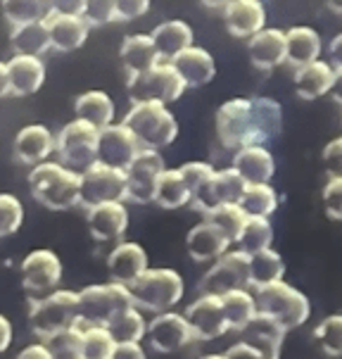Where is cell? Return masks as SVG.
<instances>
[{"instance_id":"60d3db41","label":"cell","mask_w":342,"mask_h":359,"mask_svg":"<svg viewBox=\"0 0 342 359\" xmlns=\"http://www.w3.org/2000/svg\"><path fill=\"white\" fill-rule=\"evenodd\" d=\"M245 219L247 215L240 210V205H217L210 212H205V222H210L231 245L238 243V236L245 226Z\"/></svg>"},{"instance_id":"8992f818","label":"cell","mask_w":342,"mask_h":359,"mask_svg":"<svg viewBox=\"0 0 342 359\" xmlns=\"http://www.w3.org/2000/svg\"><path fill=\"white\" fill-rule=\"evenodd\" d=\"M128 288L117 281L86 285L76 293L78 326H107L121 309L131 307Z\"/></svg>"},{"instance_id":"74e56055","label":"cell","mask_w":342,"mask_h":359,"mask_svg":"<svg viewBox=\"0 0 342 359\" xmlns=\"http://www.w3.org/2000/svg\"><path fill=\"white\" fill-rule=\"evenodd\" d=\"M219 297H221L226 321H228V331H242V326L256 314L254 295L249 293L247 288L228 290V293H224Z\"/></svg>"},{"instance_id":"1f68e13d","label":"cell","mask_w":342,"mask_h":359,"mask_svg":"<svg viewBox=\"0 0 342 359\" xmlns=\"http://www.w3.org/2000/svg\"><path fill=\"white\" fill-rule=\"evenodd\" d=\"M193 27L183 20H169L162 22L155 32L150 34V41L157 50L160 60H171L176 57L181 50L193 46Z\"/></svg>"},{"instance_id":"b9f144b4","label":"cell","mask_w":342,"mask_h":359,"mask_svg":"<svg viewBox=\"0 0 342 359\" xmlns=\"http://www.w3.org/2000/svg\"><path fill=\"white\" fill-rule=\"evenodd\" d=\"M273 243V226L268 217H247L245 226H242L240 236H238V250L245 255L259 252L264 248H271Z\"/></svg>"},{"instance_id":"7dc6e473","label":"cell","mask_w":342,"mask_h":359,"mask_svg":"<svg viewBox=\"0 0 342 359\" xmlns=\"http://www.w3.org/2000/svg\"><path fill=\"white\" fill-rule=\"evenodd\" d=\"M24 224V205L17 196L0 193V238L17 233Z\"/></svg>"},{"instance_id":"836d02e7","label":"cell","mask_w":342,"mask_h":359,"mask_svg":"<svg viewBox=\"0 0 342 359\" xmlns=\"http://www.w3.org/2000/svg\"><path fill=\"white\" fill-rule=\"evenodd\" d=\"M74 112L76 119L88 121L90 126H95L100 131L102 126L114 121L117 107H114V100L109 98L105 90H86V93H81L74 100Z\"/></svg>"},{"instance_id":"f35d334b","label":"cell","mask_w":342,"mask_h":359,"mask_svg":"<svg viewBox=\"0 0 342 359\" xmlns=\"http://www.w3.org/2000/svg\"><path fill=\"white\" fill-rule=\"evenodd\" d=\"M240 210L247 217H268L278 210V193L271 184H247L240 198Z\"/></svg>"},{"instance_id":"5b68a950","label":"cell","mask_w":342,"mask_h":359,"mask_svg":"<svg viewBox=\"0 0 342 359\" xmlns=\"http://www.w3.org/2000/svg\"><path fill=\"white\" fill-rule=\"evenodd\" d=\"M29 324L41 340H48L55 333L78 326V309L74 290H53V293L32 300L29 309Z\"/></svg>"},{"instance_id":"3957f363","label":"cell","mask_w":342,"mask_h":359,"mask_svg":"<svg viewBox=\"0 0 342 359\" xmlns=\"http://www.w3.org/2000/svg\"><path fill=\"white\" fill-rule=\"evenodd\" d=\"M121 124L136 136L140 148L148 150L169 148L179 136V121L171 114V109L164 102L155 100L133 102Z\"/></svg>"},{"instance_id":"9f6ffc18","label":"cell","mask_w":342,"mask_h":359,"mask_svg":"<svg viewBox=\"0 0 342 359\" xmlns=\"http://www.w3.org/2000/svg\"><path fill=\"white\" fill-rule=\"evenodd\" d=\"M50 10L60 15H83V0H50Z\"/></svg>"},{"instance_id":"ac0fdd59","label":"cell","mask_w":342,"mask_h":359,"mask_svg":"<svg viewBox=\"0 0 342 359\" xmlns=\"http://www.w3.org/2000/svg\"><path fill=\"white\" fill-rule=\"evenodd\" d=\"M148 266H150L148 252L136 241H119L112 248V252L107 255L109 276H112V281H117L121 285L133 283Z\"/></svg>"},{"instance_id":"6da1fadb","label":"cell","mask_w":342,"mask_h":359,"mask_svg":"<svg viewBox=\"0 0 342 359\" xmlns=\"http://www.w3.org/2000/svg\"><path fill=\"white\" fill-rule=\"evenodd\" d=\"M133 307L143 314H160L174 309L186 295V281L176 269L148 266L133 283L126 285Z\"/></svg>"},{"instance_id":"94428289","label":"cell","mask_w":342,"mask_h":359,"mask_svg":"<svg viewBox=\"0 0 342 359\" xmlns=\"http://www.w3.org/2000/svg\"><path fill=\"white\" fill-rule=\"evenodd\" d=\"M10 93V81H8V67L5 62H0V98Z\"/></svg>"},{"instance_id":"d4e9b609","label":"cell","mask_w":342,"mask_h":359,"mask_svg":"<svg viewBox=\"0 0 342 359\" xmlns=\"http://www.w3.org/2000/svg\"><path fill=\"white\" fill-rule=\"evenodd\" d=\"M242 343L252 345L254 350H259L266 359H280V350H283L285 340V328L276 324L273 319H268L264 314H254L252 319L242 326Z\"/></svg>"},{"instance_id":"e7e4bbea","label":"cell","mask_w":342,"mask_h":359,"mask_svg":"<svg viewBox=\"0 0 342 359\" xmlns=\"http://www.w3.org/2000/svg\"><path fill=\"white\" fill-rule=\"evenodd\" d=\"M198 359H226L224 355H217V352H212V355H203V357H198Z\"/></svg>"},{"instance_id":"ee69618b","label":"cell","mask_w":342,"mask_h":359,"mask_svg":"<svg viewBox=\"0 0 342 359\" xmlns=\"http://www.w3.org/2000/svg\"><path fill=\"white\" fill-rule=\"evenodd\" d=\"M81 328V352L83 359H109L117 340L107 326H78Z\"/></svg>"},{"instance_id":"f907efd6","label":"cell","mask_w":342,"mask_h":359,"mask_svg":"<svg viewBox=\"0 0 342 359\" xmlns=\"http://www.w3.org/2000/svg\"><path fill=\"white\" fill-rule=\"evenodd\" d=\"M323 210L328 219L340 222L342 219V176H328V184L323 188Z\"/></svg>"},{"instance_id":"9c48e42d","label":"cell","mask_w":342,"mask_h":359,"mask_svg":"<svg viewBox=\"0 0 342 359\" xmlns=\"http://www.w3.org/2000/svg\"><path fill=\"white\" fill-rule=\"evenodd\" d=\"M95 148H97V129L88 121L74 119L64 124L60 133L55 136V153L64 167L83 172L88 164L95 162Z\"/></svg>"},{"instance_id":"9a60e30c","label":"cell","mask_w":342,"mask_h":359,"mask_svg":"<svg viewBox=\"0 0 342 359\" xmlns=\"http://www.w3.org/2000/svg\"><path fill=\"white\" fill-rule=\"evenodd\" d=\"M186 321L191 326L193 340H217L228 331V321H226L224 305L219 295L200 293V297L188 305Z\"/></svg>"},{"instance_id":"6f0895ef","label":"cell","mask_w":342,"mask_h":359,"mask_svg":"<svg viewBox=\"0 0 342 359\" xmlns=\"http://www.w3.org/2000/svg\"><path fill=\"white\" fill-rule=\"evenodd\" d=\"M12 338H15V328H12V321L8 316L0 314V355L8 352V348L12 345Z\"/></svg>"},{"instance_id":"2e32d148","label":"cell","mask_w":342,"mask_h":359,"mask_svg":"<svg viewBox=\"0 0 342 359\" xmlns=\"http://www.w3.org/2000/svg\"><path fill=\"white\" fill-rule=\"evenodd\" d=\"M140 145L131 131L124 124H107L97 131V148H95V160L109 167L126 169L131 160L136 157Z\"/></svg>"},{"instance_id":"484cf974","label":"cell","mask_w":342,"mask_h":359,"mask_svg":"<svg viewBox=\"0 0 342 359\" xmlns=\"http://www.w3.org/2000/svg\"><path fill=\"white\" fill-rule=\"evenodd\" d=\"M249 62L261 72H271L285 62V32L280 29H259L247 39Z\"/></svg>"},{"instance_id":"11a10c76","label":"cell","mask_w":342,"mask_h":359,"mask_svg":"<svg viewBox=\"0 0 342 359\" xmlns=\"http://www.w3.org/2000/svg\"><path fill=\"white\" fill-rule=\"evenodd\" d=\"M224 357L226 359H266L259 350H254L252 345L242 343V340L235 345H231V348L224 352Z\"/></svg>"},{"instance_id":"8d00e7d4","label":"cell","mask_w":342,"mask_h":359,"mask_svg":"<svg viewBox=\"0 0 342 359\" xmlns=\"http://www.w3.org/2000/svg\"><path fill=\"white\" fill-rule=\"evenodd\" d=\"M10 43L15 48V53L22 55H41L50 48V36H48L46 22H29L20 24V27H12Z\"/></svg>"},{"instance_id":"681fc988","label":"cell","mask_w":342,"mask_h":359,"mask_svg":"<svg viewBox=\"0 0 342 359\" xmlns=\"http://www.w3.org/2000/svg\"><path fill=\"white\" fill-rule=\"evenodd\" d=\"M83 20L88 27H105L114 22V0H83Z\"/></svg>"},{"instance_id":"bcb514c9","label":"cell","mask_w":342,"mask_h":359,"mask_svg":"<svg viewBox=\"0 0 342 359\" xmlns=\"http://www.w3.org/2000/svg\"><path fill=\"white\" fill-rule=\"evenodd\" d=\"M314 340L328 357L342 355V316L331 314L314 328Z\"/></svg>"},{"instance_id":"816d5d0a","label":"cell","mask_w":342,"mask_h":359,"mask_svg":"<svg viewBox=\"0 0 342 359\" xmlns=\"http://www.w3.org/2000/svg\"><path fill=\"white\" fill-rule=\"evenodd\" d=\"M150 10V0H114V20L133 22Z\"/></svg>"},{"instance_id":"4dcf8cb0","label":"cell","mask_w":342,"mask_h":359,"mask_svg":"<svg viewBox=\"0 0 342 359\" xmlns=\"http://www.w3.org/2000/svg\"><path fill=\"white\" fill-rule=\"evenodd\" d=\"M321 57V36L311 27H292L285 32V62L292 69Z\"/></svg>"},{"instance_id":"8fae6325","label":"cell","mask_w":342,"mask_h":359,"mask_svg":"<svg viewBox=\"0 0 342 359\" xmlns=\"http://www.w3.org/2000/svg\"><path fill=\"white\" fill-rule=\"evenodd\" d=\"M164 157L160 150L140 148L131 164L124 169L126 174V200L136 205L152 203V193H155V184L164 172Z\"/></svg>"},{"instance_id":"d6a6232c","label":"cell","mask_w":342,"mask_h":359,"mask_svg":"<svg viewBox=\"0 0 342 359\" xmlns=\"http://www.w3.org/2000/svg\"><path fill=\"white\" fill-rule=\"evenodd\" d=\"M119 57H121V65H124L128 76H136V74H140V72L150 69V67H155L157 62H160L157 50H155V46H152L148 34L126 36L124 43H121Z\"/></svg>"},{"instance_id":"f546056e","label":"cell","mask_w":342,"mask_h":359,"mask_svg":"<svg viewBox=\"0 0 342 359\" xmlns=\"http://www.w3.org/2000/svg\"><path fill=\"white\" fill-rule=\"evenodd\" d=\"M186 248H188V255L200 262V264H212L217 257L228 250L231 243L219 233L217 229L212 226L210 222H200L188 231V238H186Z\"/></svg>"},{"instance_id":"7a4b0ae2","label":"cell","mask_w":342,"mask_h":359,"mask_svg":"<svg viewBox=\"0 0 342 359\" xmlns=\"http://www.w3.org/2000/svg\"><path fill=\"white\" fill-rule=\"evenodd\" d=\"M29 191L36 203L46 210H71L78 205V172L53 160L34 164L32 174H29Z\"/></svg>"},{"instance_id":"680465c9","label":"cell","mask_w":342,"mask_h":359,"mask_svg":"<svg viewBox=\"0 0 342 359\" xmlns=\"http://www.w3.org/2000/svg\"><path fill=\"white\" fill-rule=\"evenodd\" d=\"M15 359H50V352H48L46 343H32L24 350H20V355Z\"/></svg>"},{"instance_id":"f1b7e54d","label":"cell","mask_w":342,"mask_h":359,"mask_svg":"<svg viewBox=\"0 0 342 359\" xmlns=\"http://www.w3.org/2000/svg\"><path fill=\"white\" fill-rule=\"evenodd\" d=\"M226 32L235 39H249L266 24V8L261 0H235L224 10Z\"/></svg>"},{"instance_id":"603a6c76","label":"cell","mask_w":342,"mask_h":359,"mask_svg":"<svg viewBox=\"0 0 342 359\" xmlns=\"http://www.w3.org/2000/svg\"><path fill=\"white\" fill-rule=\"evenodd\" d=\"M169 62L179 72L186 88H200L217 76V62H214L212 53L198 46H191V48H186V50H181L176 57H171Z\"/></svg>"},{"instance_id":"f6af8a7d","label":"cell","mask_w":342,"mask_h":359,"mask_svg":"<svg viewBox=\"0 0 342 359\" xmlns=\"http://www.w3.org/2000/svg\"><path fill=\"white\" fill-rule=\"evenodd\" d=\"M46 343L48 352H50V359H83L81 352V328H67L62 333H55Z\"/></svg>"},{"instance_id":"277c9868","label":"cell","mask_w":342,"mask_h":359,"mask_svg":"<svg viewBox=\"0 0 342 359\" xmlns=\"http://www.w3.org/2000/svg\"><path fill=\"white\" fill-rule=\"evenodd\" d=\"M254 305L256 314H264L268 319H273L276 324H280L285 331L302 326L309 321L311 316V302L309 297L297 290L295 285L280 281H273L261 288H254Z\"/></svg>"},{"instance_id":"30bf717a","label":"cell","mask_w":342,"mask_h":359,"mask_svg":"<svg viewBox=\"0 0 342 359\" xmlns=\"http://www.w3.org/2000/svg\"><path fill=\"white\" fill-rule=\"evenodd\" d=\"M20 278L32 300L53 293L62 281V259L48 248L32 250L20 264Z\"/></svg>"},{"instance_id":"db71d44e","label":"cell","mask_w":342,"mask_h":359,"mask_svg":"<svg viewBox=\"0 0 342 359\" xmlns=\"http://www.w3.org/2000/svg\"><path fill=\"white\" fill-rule=\"evenodd\" d=\"M109 359H148L140 343H117Z\"/></svg>"},{"instance_id":"ffe728a7","label":"cell","mask_w":342,"mask_h":359,"mask_svg":"<svg viewBox=\"0 0 342 359\" xmlns=\"http://www.w3.org/2000/svg\"><path fill=\"white\" fill-rule=\"evenodd\" d=\"M340 79V72L326 60H314V62L297 67L295 69V93L302 100H319L335 88Z\"/></svg>"},{"instance_id":"7c38bea8","label":"cell","mask_w":342,"mask_h":359,"mask_svg":"<svg viewBox=\"0 0 342 359\" xmlns=\"http://www.w3.org/2000/svg\"><path fill=\"white\" fill-rule=\"evenodd\" d=\"M247 255L242 250H226L212 262L207 273L200 278V293L224 295L228 290L247 288Z\"/></svg>"},{"instance_id":"4fadbf2b","label":"cell","mask_w":342,"mask_h":359,"mask_svg":"<svg viewBox=\"0 0 342 359\" xmlns=\"http://www.w3.org/2000/svg\"><path fill=\"white\" fill-rule=\"evenodd\" d=\"M217 138L224 148L238 150L252 145V117H249V98H231L217 109Z\"/></svg>"},{"instance_id":"be15d7a7","label":"cell","mask_w":342,"mask_h":359,"mask_svg":"<svg viewBox=\"0 0 342 359\" xmlns=\"http://www.w3.org/2000/svg\"><path fill=\"white\" fill-rule=\"evenodd\" d=\"M326 5L335 12V15H340V10H342V0H326Z\"/></svg>"},{"instance_id":"e575fe53","label":"cell","mask_w":342,"mask_h":359,"mask_svg":"<svg viewBox=\"0 0 342 359\" xmlns=\"http://www.w3.org/2000/svg\"><path fill=\"white\" fill-rule=\"evenodd\" d=\"M283 276L285 262L273 248H264L259 252L247 255V281L252 288H261V285L280 281Z\"/></svg>"},{"instance_id":"7402d4cb","label":"cell","mask_w":342,"mask_h":359,"mask_svg":"<svg viewBox=\"0 0 342 359\" xmlns=\"http://www.w3.org/2000/svg\"><path fill=\"white\" fill-rule=\"evenodd\" d=\"M48 36H50V48L60 53H74L78 50L86 39H88V22L76 15H60V12H48L46 20Z\"/></svg>"},{"instance_id":"52a82bcc","label":"cell","mask_w":342,"mask_h":359,"mask_svg":"<svg viewBox=\"0 0 342 359\" xmlns=\"http://www.w3.org/2000/svg\"><path fill=\"white\" fill-rule=\"evenodd\" d=\"M126 200V174L124 169L93 162L78 172V205L93 207L102 203H124Z\"/></svg>"},{"instance_id":"f5cc1de1","label":"cell","mask_w":342,"mask_h":359,"mask_svg":"<svg viewBox=\"0 0 342 359\" xmlns=\"http://www.w3.org/2000/svg\"><path fill=\"white\" fill-rule=\"evenodd\" d=\"M323 167H326L328 176H342L340 169H342V141L340 138H333L331 143L323 148Z\"/></svg>"},{"instance_id":"44dd1931","label":"cell","mask_w":342,"mask_h":359,"mask_svg":"<svg viewBox=\"0 0 342 359\" xmlns=\"http://www.w3.org/2000/svg\"><path fill=\"white\" fill-rule=\"evenodd\" d=\"M5 67H8L10 93L17 95V98L34 95L46 83V65H43L39 55L15 53L10 57V62H5Z\"/></svg>"},{"instance_id":"ba28073f","label":"cell","mask_w":342,"mask_h":359,"mask_svg":"<svg viewBox=\"0 0 342 359\" xmlns=\"http://www.w3.org/2000/svg\"><path fill=\"white\" fill-rule=\"evenodd\" d=\"M186 93V83L179 76V72L171 67V62L160 65L157 62L150 69L140 72L136 76H128V98L131 102H176L181 95Z\"/></svg>"},{"instance_id":"7bdbcfd3","label":"cell","mask_w":342,"mask_h":359,"mask_svg":"<svg viewBox=\"0 0 342 359\" xmlns=\"http://www.w3.org/2000/svg\"><path fill=\"white\" fill-rule=\"evenodd\" d=\"M3 17L12 27L29 22H43L50 12V0H0Z\"/></svg>"},{"instance_id":"5bb4252c","label":"cell","mask_w":342,"mask_h":359,"mask_svg":"<svg viewBox=\"0 0 342 359\" xmlns=\"http://www.w3.org/2000/svg\"><path fill=\"white\" fill-rule=\"evenodd\" d=\"M145 338H148L150 348L162 355H174L193 343V333L188 326L186 316L169 309V312H160L150 319L148 328H145Z\"/></svg>"},{"instance_id":"6125c7cd","label":"cell","mask_w":342,"mask_h":359,"mask_svg":"<svg viewBox=\"0 0 342 359\" xmlns=\"http://www.w3.org/2000/svg\"><path fill=\"white\" fill-rule=\"evenodd\" d=\"M235 0H203V5L205 8H210V10H226L228 5H233Z\"/></svg>"},{"instance_id":"c3c4849f","label":"cell","mask_w":342,"mask_h":359,"mask_svg":"<svg viewBox=\"0 0 342 359\" xmlns=\"http://www.w3.org/2000/svg\"><path fill=\"white\" fill-rule=\"evenodd\" d=\"M179 172H181L183 181H186V186H188L191 200H195L207 188V184H210L214 167L210 162H186L179 167ZM191 200H188V205H191Z\"/></svg>"},{"instance_id":"ab89813d","label":"cell","mask_w":342,"mask_h":359,"mask_svg":"<svg viewBox=\"0 0 342 359\" xmlns=\"http://www.w3.org/2000/svg\"><path fill=\"white\" fill-rule=\"evenodd\" d=\"M145 328H148L145 314L133 305L121 309V312L107 324V331L112 333V338L117 340V343H140V340L145 338Z\"/></svg>"},{"instance_id":"d590c367","label":"cell","mask_w":342,"mask_h":359,"mask_svg":"<svg viewBox=\"0 0 342 359\" xmlns=\"http://www.w3.org/2000/svg\"><path fill=\"white\" fill-rule=\"evenodd\" d=\"M188 200H191V193L179 169H164L155 184L152 203H157L162 210H179L188 205Z\"/></svg>"},{"instance_id":"d6986e66","label":"cell","mask_w":342,"mask_h":359,"mask_svg":"<svg viewBox=\"0 0 342 359\" xmlns=\"http://www.w3.org/2000/svg\"><path fill=\"white\" fill-rule=\"evenodd\" d=\"M88 231L100 243H119L128 229V210L124 203H102L88 207Z\"/></svg>"},{"instance_id":"4316f807","label":"cell","mask_w":342,"mask_h":359,"mask_svg":"<svg viewBox=\"0 0 342 359\" xmlns=\"http://www.w3.org/2000/svg\"><path fill=\"white\" fill-rule=\"evenodd\" d=\"M249 117H252V145L276 141L283 131V107L273 98L266 95L249 98Z\"/></svg>"},{"instance_id":"91938a15","label":"cell","mask_w":342,"mask_h":359,"mask_svg":"<svg viewBox=\"0 0 342 359\" xmlns=\"http://www.w3.org/2000/svg\"><path fill=\"white\" fill-rule=\"evenodd\" d=\"M340 46H342V36H333L331 43V65L340 72Z\"/></svg>"},{"instance_id":"83f0119b","label":"cell","mask_w":342,"mask_h":359,"mask_svg":"<svg viewBox=\"0 0 342 359\" xmlns=\"http://www.w3.org/2000/svg\"><path fill=\"white\" fill-rule=\"evenodd\" d=\"M55 153V133L43 124H29L15 138V157L22 164H41Z\"/></svg>"},{"instance_id":"cb8c5ba5","label":"cell","mask_w":342,"mask_h":359,"mask_svg":"<svg viewBox=\"0 0 342 359\" xmlns=\"http://www.w3.org/2000/svg\"><path fill=\"white\" fill-rule=\"evenodd\" d=\"M231 167L242 176L245 184H271L273 174H276V160L268 153L266 145H242V148H238Z\"/></svg>"},{"instance_id":"e0dca14e","label":"cell","mask_w":342,"mask_h":359,"mask_svg":"<svg viewBox=\"0 0 342 359\" xmlns=\"http://www.w3.org/2000/svg\"><path fill=\"white\" fill-rule=\"evenodd\" d=\"M245 181L242 176L235 172L233 167L228 169H214L210 184L198 198L191 200V207L198 212H210L212 207L217 205H238L242 198V191H245Z\"/></svg>"}]
</instances>
